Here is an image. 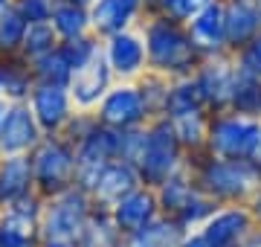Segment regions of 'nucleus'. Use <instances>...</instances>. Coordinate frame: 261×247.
<instances>
[{
	"label": "nucleus",
	"instance_id": "obj_12",
	"mask_svg": "<svg viewBox=\"0 0 261 247\" xmlns=\"http://www.w3.org/2000/svg\"><path fill=\"white\" fill-rule=\"evenodd\" d=\"M108 212H111L113 227H116L122 236L128 238V236L140 233L142 227H148L151 221H154L157 201H154V195H151V192L137 189V192H130L128 198H122L119 204H113Z\"/></svg>",
	"mask_w": 261,
	"mask_h": 247
},
{
	"label": "nucleus",
	"instance_id": "obj_9",
	"mask_svg": "<svg viewBox=\"0 0 261 247\" xmlns=\"http://www.w3.org/2000/svg\"><path fill=\"white\" fill-rule=\"evenodd\" d=\"M108 85H111V64H108V58L99 50L87 64L79 67L73 76H70L67 90H70V99L79 108H90V105H96L108 93Z\"/></svg>",
	"mask_w": 261,
	"mask_h": 247
},
{
	"label": "nucleus",
	"instance_id": "obj_30",
	"mask_svg": "<svg viewBox=\"0 0 261 247\" xmlns=\"http://www.w3.org/2000/svg\"><path fill=\"white\" fill-rule=\"evenodd\" d=\"M252 209H255V215L261 218V192H258V198H255V207H252Z\"/></svg>",
	"mask_w": 261,
	"mask_h": 247
},
{
	"label": "nucleus",
	"instance_id": "obj_6",
	"mask_svg": "<svg viewBox=\"0 0 261 247\" xmlns=\"http://www.w3.org/2000/svg\"><path fill=\"white\" fill-rule=\"evenodd\" d=\"M41 128L27 102H9L3 125H0V154L15 157V154H29L41 143Z\"/></svg>",
	"mask_w": 261,
	"mask_h": 247
},
{
	"label": "nucleus",
	"instance_id": "obj_7",
	"mask_svg": "<svg viewBox=\"0 0 261 247\" xmlns=\"http://www.w3.org/2000/svg\"><path fill=\"white\" fill-rule=\"evenodd\" d=\"M261 137V128L250 119H221L212 128V152H218L224 160L244 163L252 154Z\"/></svg>",
	"mask_w": 261,
	"mask_h": 247
},
{
	"label": "nucleus",
	"instance_id": "obj_16",
	"mask_svg": "<svg viewBox=\"0 0 261 247\" xmlns=\"http://www.w3.org/2000/svg\"><path fill=\"white\" fill-rule=\"evenodd\" d=\"M247 233H250V215L244 209H226L206 221L203 238L212 241L215 247H238V241Z\"/></svg>",
	"mask_w": 261,
	"mask_h": 247
},
{
	"label": "nucleus",
	"instance_id": "obj_23",
	"mask_svg": "<svg viewBox=\"0 0 261 247\" xmlns=\"http://www.w3.org/2000/svg\"><path fill=\"white\" fill-rule=\"evenodd\" d=\"M232 102L241 114H255V111H261V85L252 73H244L232 85Z\"/></svg>",
	"mask_w": 261,
	"mask_h": 247
},
{
	"label": "nucleus",
	"instance_id": "obj_14",
	"mask_svg": "<svg viewBox=\"0 0 261 247\" xmlns=\"http://www.w3.org/2000/svg\"><path fill=\"white\" fill-rule=\"evenodd\" d=\"M29 192H35L29 154L3 157L0 160V207H9V204H15L18 198H23Z\"/></svg>",
	"mask_w": 261,
	"mask_h": 247
},
{
	"label": "nucleus",
	"instance_id": "obj_28",
	"mask_svg": "<svg viewBox=\"0 0 261 247\" xmlns=\"http://www.w3.org/2000/svg\"><path fill=\"white\" fill-rule=\"evenodd\" d=\"M244 70L247 73H261V41H255L250 50H247V56H244Z\"/></svg>",
	"mask_w": 261,
	"mask_h": 247
},
{
	"label": "nucleus",
	"instance_id": "obj_18",
	"mask_svg": "<svg viewBox=\"0 0 261 247\" xmlns=\"http://www.w3.org/2000/svg\"><path fill=\"white\" fill-rule=\"evenodd\" d=\"M183 244V227L171 218H154L148 227L125 238V247H180Z\"/></svg>",
	"mask_w": 261,
	"mask_h": 247
},
{
	"label": "nucleus",
	"instance_id": "obj_8",
	"mask_svg": "<svg viewBox=\"0 0 261 247\" xmlns=\"http://www.w3.org/2000/svg\"><path fill=\"white\" fill-rule=\"evenodd\" d=\"M145 116V99L134 87H116L105 93L99 108V122L111 131H128Z\"/></svg>",
	"mask_w": 261,
	"mask_h": 247
},
{
	"label": "nucleus",
	"instance_id": "obj_24",
	"mask_svg": "<svg viewBox=\"0 0 261 247\" xmlns=\"http://www.w3.org/2000/svg\"><path fill=\"white\" fill-rule=\"evenodd\" d=\"M224 32V20H221V12L218 9H209L206 15L195 20L192 27V41L200 44V47H218V38Z\"/></svg>",
	"mask_w": 261,
	"mask_h": 247
},
{
	"label": "nucleus",
	"instance_id": "obj_17",
	"mask_svg": "<svg viewBox=\"0 0 261 247\" xmlns=\"http://www.w3.org/2000/svg\"><path fill=\"white\" fill-rule=\"evenodd\" d=\"M137 0H96L90 3V27L105 35H116L134 15Z\"/></svg>",
	"mask_w": 261,
	"mask_h": 247
},
{
	"label": "nucleus",
	"instance_id": "obj_21",
	"mask_svg": "<svg viewBox=\"0 0 261 247\" xmlns=\"http://www.w3.org/2000/svg\"><path fill=\"white\" fill-rule=\"evenodd\" d=\"M27 20L15 6H3L0 9V56H18L23 35H27Z\"/></svg>",
	"mask_w": 261,
	"mask_h": 247
},
{
	"label": "nucleus",
	"instance_id": "obj_4",
	"mask_svg": "<svg viewBox=\"0 0 261 247\" xmlns=\"http://www.w3.org/2000/svg\"><path fill=\"white\" fill-rule=\"evenodd\" d=\"M27 105H29V111H32V116H35V122H38V128H41L44 137L61 134L67 119L73 116L70 90L61 85H35Z\"/></svg>",
	"mask_w": 261,
	"mask_h": 247
},
{
	"label": "nucleus",
	"instance_id": "obj_2",
	"mask_svg": "<svg viewBox=\"0 0 261 247\" xmlns=\"http://www.w3.org/2000/svg\"><path fill=\"white\" fill-rule=\"evenodd\" d=\"M35 192L44 201L56 198L75 186V149L67 145L58 134L41 137V143L29 152Z\"/></svg>",
	"mask_w": 261,
	"mask_h": 247
},
{
	"label": "nucleus",
	"instance_id": "obj_29",
	"mask_svg": "<svg viewBox=\"0 0 261 247\" xmlns=\"http://www.w3.org/2000/svg\"><path fill=\"white\" fill-rule=\"evenodd\" d=\"M6 108H9V102L0 96V125H3V116H6Z\"/></svg>",
	"mask_w": 261,
	"mask_h": 247
},
{
	"label": "nucleus",
	"instance_id": "obj_22",
	"mask_svg": "<svg viewBox=\"0 0 261 247\" xmlns=\"http://www.w3.org/2000/svg\"><path fill=\"white\" fill-rule=\"evenodd\" d=\"M58 44H61V41H58L56 29H53V23H49V20H47V23H29L18 56L27 58V61H35V58L53 53Z\"/></svg>",
	"mask_w": 261,
	"mask_h": 247
},
{
	"label": "nucleus",
	"instance_id": "obj_3",
	"mask_svg": "<svg viewBox=\"0 0 261 247\" xmlns=\"http://www.w3.org/2000/svg\"><path fill=\"white\" fill-rule=\"evenodd\" d=\"M174 163H177V131L168 128V125H157L145 137V152H142L137 171H140L142 181L163 186L168 181L171 169H174Z\"/></svg>",
	"mask_w": 261,
	"mask_h": 247
},
{
	"label": "nucleus",
	"instance_id": "obj_25",
	"mask_svg": "<svg viewBox=\"0 0 261 247\" xmlns=\"http://www.w3.org/2000/svg\"><path fill=\"white\" fill-rule=\"evenodd\" d=\"M12 6L23 15L27 23H47L56 0H12Z\"/></svg>",
	"mask_w": 261,
	"mask_h": 247
},
{
	"label": "nucleus",
	"instance_id": "obj_19",
	"mask_svg": "<svg viewBox=\"0 0 261 247\" xmlns=\"http://www.w3.org/2000/svg\"><path fill=\"white\" fill-rule=\"evenodd\" d=\"M105 58H108L111 70H116L122 76H130V73H137L140 64H142V47H140L137 38L116 32V35H111V44H108Z\"/></svg>",
	"mask_w": 261,
	"mask_h": 247
},
{
	"label": "nucleus",
	"instance_id": "obj_15",
	"mask_svg": "<svg viewBox=\"0 0 261 247\" xmlns=\"http://www.w3.org/2000/svg\"><path fill=\"white\" fill-rule=\"evenodd\" d=\"M0 247H41V218L0 207Z\"/></svg>",
	"mask_w": 261,
	"mask_h": 247
},
{
	"label": "nucleus",
	"instance_id": "obj_10",
	"mask_svg": "<svg viewBox=\"0 0 261 247\" xmlns=\"http://www.w3.org/2000/svg\"><path fill=\"white\" fill-rule=\"evenodd\" d=\"M255 181V171L247 163H209L200 175V186L206 192H212L218 198H241L244 192L250 189V183Z\"/></svg>",
	"mask_w": 261,
	"mask_h": 247
},
{
	"label": "nucleus",
	"instance_id": "obj_11",
	"mask_svg": "<svg viewBox=\"0 0 261 247\" xmlns=\"http://www.w3.org/2000/svg\"><path fill=\"white\" fill-rule=\"evenodd\" d=\"M137 183H140L137 166H130L125 160H113L99 175V183L90 192V201L99 204V209H111L113 204H119L122 198H128L130 192H137Z\"/></svg>",
	"mask_w": 261,
	"mask_h": 247
},
{
	"label": "nucleus",
	"instance_id": "obj_31",
	"mask_svg": "<svg viewBox=\"0 0 261 247\" xmlns=\"http://www.w3.org/2000/svg\"><path fill=\"white\" fill-rule=\"evenodd\" d=\"M12 0H0V9H3V6H9Z\"/></svg>",
	"mask_w": 261,
	"mask_h": 247
},
{
	"label": "nucleus",
	"instance_id": "obj_26",
	"mask_svg": "<svg viewBox=\"0 0 261 247\" xmlns=\"http://www.w3.org/2000/svg\"><path fill=\"white\" fill-rule=\"evenodd\" d=\"M224 27H226V32H229V38L232 41H244L252 29H255V15H252L250 9L238 6V9H232L229 20H224Z\"/></svg>",
	"mask_w": 261,
	"mask_h": 247
},
{
	"label": "nucleus",
	"instance_id": "obj_1",
	"mask_svg": "<svg viewBox=\"0 0 261 247\" xmlns=\"http://www.w3.org/2000/svg\"><path fill=\"white\" fill-rule=\"evenodd\" d=\"M93 201L82 189H67L49 198L41 212V247H82Z\"/></svg>",
	"mask_w": 261,
	"mask_h": 247
},
{
	"label": "nucleus",
	"instance_id": "obj_20",
	"mask_svg": "<svg viewBox=\"0 0 261 247\" xmlns=\"http://www.w3.org/2000/svg\"><path fill=\"white\" fill-rule=\"evenodd\" d=\"M29 70H32L35 85H61V87H67L70 85V76H73V70H70V64H67L61 47H56L53 53L35 58V61H29Z\"/></svg>",
	"mask_w": 261,
	"mask_h": 247
},
{
	"label": "nucleus",
	"instance_id": "obj_5",
	"mask_svg": "<svg viewBox=\"0 0 261 247\" xmlns=\"http://www.w3.org/2000/svg\"><path fill=\"white\" fill-rule=\"evenodd\" d=\"M160 204L166 209V215L171 221H177L180 227H189L195 221L212 215V201H206L200 192L186 183L183 178H168L163 183V192H160Z\"/></svg>",
	"mask_w": 261,
	"mask_h": 247
},
{
	"label": "nucleus",
	"instance_id": "obj_13",
	"mask_svg": "<svg viewBox=\"0 0 261 247\" xmlns=\"http://www.w3.org/2000/svg\"><path fill=\"white\" fill-rule=\"evenodd\" d=\"M148 53L151 61L163 70H177V67L189 64L192 58V44H189L177 29H171L168 23L151 27L148 32Z\"/></svg>",
	"mask_w": 261,
	"mask_h": 247
},
{
	"label": "nucleus",
	"instance_id": "obj_27",
	"mask_svg": "<svg viewBox=\"0 0 261 247\" xmlns=\"http://www.w3.org/2000/svg\"><path fill=\"white\" fill-rule=\"evenodd\" d=\"M203 3H206V0H166V6L174 12L177 18H186V15L197 12L200 6H203Z\"/></svg>",
	"mask_w": 261,
	"mask_h": 247
}]
</instances>
